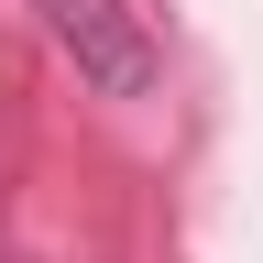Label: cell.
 <instances>
[{"label":"cell","mask_w":263,"mask_h":263,"mask_svg":"<svg viewBox=\"0 0 263 263\" xmlns=\"http://www.w3.org/2000/svg\"><path fill=\"white\" fill-rule=\"evenodd\" d=\"M33 11H44L55 55L77 66L88 99H154V77H164V33H154L143 0H33Z\"/></svg>","instance_id":"6da1fadb"},{"label":"cell","mask_w":263,"mask_h":263,"mask_svg":"<svg viewBox=\"0 0 263 263\" xmlns=\"http://www.w3.org/2000/svg\"><path fill=\"white\" fill-rule=\"evenodd\" d=\"M0 263H33V252H0Z\"/></svg>","instance_id":"7a4b0ae2"}]
</instances>
